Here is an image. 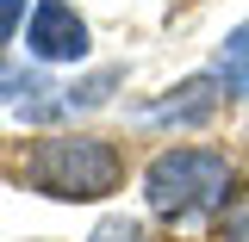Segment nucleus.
<instances>
[{
    "label": "nucleus",
    "mask_w": 249,
    "mask_h": 242,
    "mask_svg": "<svg viewBox=\"0 0 249 242\" xmlns=\"http://www.w3.org/2000/svg\"><path fill=\"white\" fill-rule=\"evenodd\" d=\"M224 193H231V161L212 149H168L156 155L150 168H143V199H150L156 217H206L224 205Z\"/></svg>",
    "instance_id": "nucleus-2"
},
{
    "label": "nucleus",
    "mask_w": 249,
    "mask_h": 242,
    "mask_svg": "<svg viewBox=\"0 0 249 242\" xmlns=\"http://www.w3.org/2000/svg\"><path fill=\"white\" fill-rule=\"evenodd\" d=\"M218 75H193V81H181V87L168 93V99H156L150 112H143V124H206L218 112Z\"/></svg>",
    "instance_id": "nucleus-4"
},
{
    "label": "nucleus",
    "mask_w": 249,
    "mask_h": 242,
    "mask_svg": "<svg viewBox=\"0 0 249 242\" xmlns=\"http://www.w3.org/2000/svg\"><path fill=\"white\" fill-rule=\"evenodd\" d=\"M224 230H231V242H249V193L224 211Z\"/></svg>",
    "instance_id": "nucleus-8"
},
{
    "label": "nucleus",
    "mask_w": 249,
    "mask_h": 242,
    "mask_svg": "<svg viewBox=\"0 0 249 242\" xmlns=\"http://www.w3.org/2000/svg\"><path fill=\"white\" fill-rule=\"evenodd\" d=\"M19 19H25V0H0V50H6V37H13Z\"/></svg>",
    "instance_id": "nucleus-9"
},
{
    "label": "nucleus",
    "mask_w": 249,
    "mask_h": 242,
    "mask_svg": "<svg viewBox=\"0 0 249 242\" xmlns=\"http://www.w3.org/2000/svg\"><path fill=\"white\" fill-rule=\"evenodd\" d=\"M25 44L37 62H81L88 56V25L69 0H37L31 6V25H25Z\"/></svg>",
    "instance_id": "nucleus-3"
},
{
    "label": "nucleus",
    "mask_w": 249,
    "mask_h": 242,
    "mask_svg": "<svg viewBox=\"0 0 249 242\" xmlns=\"http://www.w3.org/2000/svg\"><path fill=\"white\" fill-rule=\"evenodd\" d=\"M119 81H124L119 68H100L93 81H75V87H62V112H88V106H100V99L119 87Z\"/></svg>",
    "instance_id": "nucleus-6"
},
{
    "label": "nucleus",
    "mask_w": 249,
    "mask_h": 242,
    "mask_svg": "<svg viewBox=\"0 0 249 242\" xmlns=\"http://www.w3.org/2000/svg\"><path fill=\"white\" fill-rule=\"evenodd\" d=\"M25 180L44 199H69V205L75 199H106L124 180V155L106 137H50V143L31 149Z\"/></svg>",
    "instance_id": "nucleus-1"
},
{
    "label": "nucleus",
    "mask_w": 249,
    "mask_h": 242,
    "mask_svg": "<svg viewBox=\"0 0 249 242\" xmlns=\"http://www.w3.org/2000/svg\"><path fill=\"white\" fill-rule=\"evenodd\" d=\"M93 242H143V230H137L131 217H112V224H100V230H93Z\"/></svg>",
    "instance_id": "nucleus-7"
},
{
    "label": "nucleus",
    "mask_w": 249,
    "mask_h": 242,
    "mask_svg": "<svg viewBox=\"0 0 249 242\" xmlns=\"http://www.w3.org/2000/svg\"><path fill=\"white\" fill-rule=\"evenodd\" d=\"M212 68H218V81H224V93H243V99H249V19L218 44V62H212Z\"/></svg>",
    "instance_id": "nucleus-5"
}]
</instances>
